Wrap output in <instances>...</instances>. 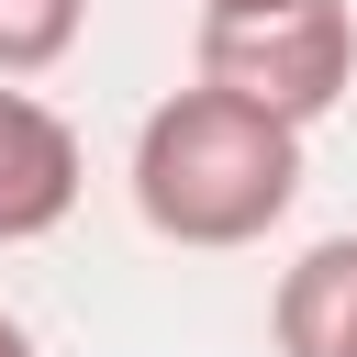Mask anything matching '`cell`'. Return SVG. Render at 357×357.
Segmentation results:
<instances>
[{
	"instance_id": "obj_1",
	"label": "cell",
	"mask_w": 357,
	"mask_h": 357,
	"mask_svg": "<svg viewBox=\"0 0 357 357\" xmlns=\"http://www.w3.org/2000/svg\"><path fill=\"white\" fill-rule=\"evenodd\" d=\"M290 201H301V123H279V112L212 89V78L167 89L134 123V212H145V234L234 257Z\"/></svg>"
},
{
	"instance_id": "obj_2",
	"label": "cell",
	"mask_w": 357,
	"mask_h": 357,
	"mask_svg": "<svg viewBox=\"0 0 357 357\" xmlns=\"http://www.w3.org/2000/svg\"><path fill=\"white\" fill-rule=\"evenodd\" d=\"M201 78L279 112L324 123L357 78V11L346 0H279V11H201Z\"/></svg>"
},
{
	"instance_id": "obj_3",
	"label": "cell",
	"mask_w": 357,
	"mask_h": 357,
	"mask_svg": "<svg viewBox=\"0 0 357 357\" xmlns=\"http://www.w3.org/2000/svg\"><path fill=\"white\" fill-rule=\"evenodd\" d=\"M78 190H89V156H78L67 112L33 100L22 78H0V245L56 234V223L78 212Z\"/></svg>"
},
{
	"instance_id": "obj_4",
	"label": "cell",
	"mask_w": 357,
	"mask_h": 357,
	"mask_svg": "<svg viewBox=\"0 0 357 357\" xmlns=\"http://www.w3.org/2000/svg\"><path fill=\"white\" fill-rule=\"evenodd\" d=\"M268 335H279V357H357V234H324L279 268Z\"/></svg>"
},
{
	"instance_id": "obj_5",
	"label": "cell",
	"mask_w": 357,
	"mask_h": 357,
	"mask_svg": "<svg viewBox=\"0 0 357 357\" xmlns=\"http://www.w3.org/2000/svg\"><path fill=\"white\" fill-rule=\"evenodd\" d=\"M89 33V0H0V78H45L67 67Z\"/></svg>"
},
{
	"instance_id": "obj_6",
	"label": "cell",
	"mask_w": 357,
	"mask_h": 357,
	"mask_svg": "<svg viewBox=\"0 0 357 357\" xmlns=\"http://www.w3.org/2000/svg\"><path fill=\"white\" fill-rule=\"evenodd\" d=\"M0 357H33V335H22V312H0Z\"/></svg>"
},
{
	"instance_id": "obj_7",
	"label": "cell",
	"mask_w": 357,
	"mask_h": 357,
	"mask_svg": "<svg viewBox=\"0 0 357 357\" xmlns=\"http://www.w3.org/2000/svg\"><path fill=\"white\" fill-rule=\"evenodd\" d=\"M201 11H279V0H201Z\"/></svg>"
}]
</instances>
